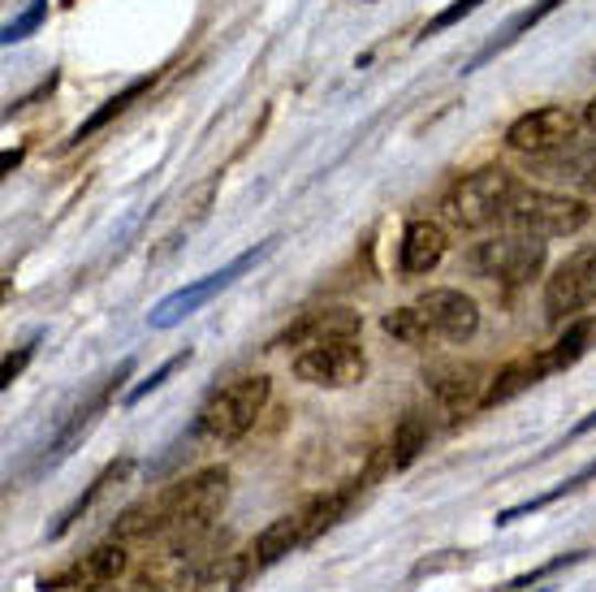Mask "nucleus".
Returning <instances> with one entry per match:
<instances>
[{"mask_svg":"<svg viewBox=\"0 0 596 592\" xmlns=\"http://www.w3.org/2000/svg\"><path fill=\"white\" fill-rule=\"evenodd\" d=\"M519 191L523 187L514 182L510 169L485 165L476 173H462L449 187L446 199H441V216H446L449 225H458V230H489V225L505 221V212H510V203H514Z\"/></svg>","mask_w":596,"mask_h":592,"instance_id":"nucleus-1","label":"nucleus"},{"mask_svg":"<svg viewBox=\"0 0 596 592\" xmlns=\"http://www.w3.org/2000/svg\"><path fill=\"white\" fill-rule=\"evenodd\" d=\"M273 394V381L264 372H247V377H234L230 385L212 390L207 402L199 406L195 433L207 442H238L255 429V420L264 415Z\"/></svg>","mask_w":596,"mask_h":592,"instance_id":"nucleus-2","label":"nucleus"},{"mask_svg":"<svg viewBox=\"0 0 596 592\" xmlns=\"http://www.w3.org/2000/svg\"><path fill=\"white\" fill-rule=\"evenodd\" d=\"M277 251V239H264V243H255V247H247L243 255H234L225 268H216V273H207V277H199V282H191V286H182V290H173L169 298H160L156 307H151L148 325L151 329H173V325H182L187 316H195L203 303H212V298L221 295V290H230L243 273H251L259 260H268Z\"/></svg>","mask_w":596,"mask_h":592,"instance_id":"nucleus-3","label":"nucleus"},{"mask_svg":"<svg viewBox=\"0 0 596 592\" xmlns=\"http://www.w3.org/2000/svg\"><path fill=\"white\" fill-rule=\"evenodd\" d=\"M588 221H593V212L584 199L553 195V191H519L501 225L514 234H532V239H571Z\"/></svg>","mask_w":596,"mask_h":592,"instance_id":"nucleus-4","label":"nucleus"},{"mask_svg":"<svg viewBox=\"0 0 596 592\" xmlns=\"http://www.w3.org/2000/svg\"><path fill=\"white\" fill-rule=\"evenodd\" d=\"M216 553H225V537H216V532H212L207 541L160 545L156 553H148L143 571H139V589L143 592H191Z\"/></svg>","mask_w":596,"mask_h":592,"instance_id":"nucleus-5","label":"nucleus"},{"mask_svg":"<svg viewBox=\"0 0 596 592\" xmlns=\"http://www.w3.org/2000/svg\"><path fill=\"white\" fill-rule=\"evenodd\" d=\"M579 126H584V113H571L562 104H545V108H532V113L510 121L505 148L528 156V160H545V156H557V151L571 148Z\"/></svg>","mask_w":596,"mask_h":592,"instance_id":"nucleus-6","label":"nucleus"},{"mask_svg":"<svg viewBox=\"0 0 596 592\" xmlns=\"http://www.w3.org/2000/svg\"><path fill=\"white\" fill-rule=\"evenodd\" d=\"M471 268L489 282H505V286H528L532 277H541L545 268V239L532 234H501L471 251Z\"/></svg>","mask_w":596,"mask_h":592,"instance_id":"nucleus-7","label":"nucleus"},{"mask_svg":"<svg viewBox=\"0 0 596 592\" xmlns=\"http://www.w3.org/2000/svg\"><path fill=\"white\" fill-rule=\"evenodd\" d=\"M363 372H368V355L359 338H333L295 355V377L316 390H350L363 381Z\"/></svg>","mask_w":596,"mask_h":592,"instance_id":"nucleus-8","label":"nucleus"},{"mask_svg":"<svg viewBox=\"0 0 596 592\" xmlns=\"http://www.w3.org/2000/svg\"><path fill=\"white\" fill-rule=\"evenodd\" d=\"M588 303H596V243L571 251L545 282V316L553 325L579 316Z\"/></svg>","mask_w":596,"mask_h":592,"instance_id":"nucleus-9","label":"nucleus"},{"mask_svg":"<svg viewBox=\"0 0 596 592\" xmlns=\"http://www.w3.org/2000/svg\"><path fill=\"white\" fill-rule=\"evenodd\" d=\"M415 307H419V316L428 320V334H433V338L467 342V338H476V329H480V307H476V298L454 290V286H437V290L419 295Z\"/></svg>","mask_w":596,"mask_h":592,"instance_id":"nucleus-10","label":"nucleus"},{"mask_svg":"<svg viewBox=\"0 0 596 592\" xmlns=\"http://www.w3.org/2000/svg\"><path fill=\"white\" fill-rule=\"evenodd\" d=\"M130 571V541H113L108 545H96L83 562H74V567H65L61 575H52V580H44L40 589L44 592H61V589H99V584H117L121 575Z\"/></svg>","mask_w":596,"mask_h":592,"instance_id":"nucleus-11","label":"nucleus"},{"mask_svg":"<svg viewBox=\"0 0 596 592\" xmlns=\"http://www.w3.org/2000/svg\"><path fill=\"white\" fill-rule=\"evenodd\" d=\"M424 381H428V394L437 398V406L446 411L449 420L476 411L485 390H489V385H485V372H480L476 363H458V359L433 363V368L424 372Z\"/></svg>","mask_w":596,"mask_h":592,"instance_id":"nucleus-12","label":"nucleus"},{"mask_svg":"<svg viewBox=\"0 0 596 592\" xmlns=\"http://www.w3.org/2000/svg\"><path fill=\"white\" fill-rule=\"evenodd\" d=\"M359 329H363L359 311H350V307H316V311H302L295 325H286L273 346L307 350V346L333 342V338H359Z\"/></svg>","mask_w":596,"mask_h":592,"instance_id":"nucleus-13","label":"nucleus"},{"mask_svg":"<svg viewBox=\"0 0 596 592\" xmlns=\"http://www.w3.org/2000/svg\"><path fill=\"white\" fill-rule=\"evenodd\" d=\"M130 372H135V359H121V368H117V372H113V377H108V381L99 385L96 394L87 398V402H83V406H78V411H74L70 420H65V429H61V433L52 437L49 454H44V463H40V467H52V463H61V458H65V454H70L74 445L83 442V433H87V429L96 424V415L104 411V406H108V402H113V394H117V390H121V385L130 381Z\"/></svg>","mask_w":596,"mask_h":592,"instance_id":"nucleus-14","label":"nucleus"},{"mask_svg":"<svg viewBox=\"0 0 596 592\" xmlns=\"http://www.w3.org/2000/svg\"><path fill=\"white\" fill-rule=\"evenodd\" d=\"M449 251V234L437 225V221H411L402 230V243H397V268L406 277H424L433 273Z\"/></svg>","mask_w":596,"mask_h":592,"instance_id":"nucleus-15","label":"nucleus"},{"mask_svg":"<svg viewBox=\"0 0 596 592\" xmlns=\"http://www.w3.org/2000/svg\"><path fill=\"white\" fill-rule=\"evenodd\" d=\"M549 372H553L549 350H536V355H523V359L505 363L493 381H489V390H485V398H480V411H493V406L510 402V398L528 394L532 385H541V381H545Z\"/></svg>","mask_w":596,"mask_h":592,"instance_id":"nucleus-16","label":"nucleus"},{"mask_svg":"<svg viewBox=\"0 0 596 592\" xmlns=\"http://www.w3.org/2000/svg\"><path fill=\"white\" fill-rule=\"evenodd\" d=\"M302 541V519H298V510L290 515H281V519H273L255 541H251L247 558H251V571L259 575V571H268V567H277L281 558H290Z\"/></svg>","mask_w":596,"mask_h":592,"instance_id":"nucleus-17","label":"nucleus"},{"mask_svg":"<svg viewBox=\"0 0 596 592\" xmlns=\"http://www.w3.org/2000/svg\"><path fill=\"white\" fill-rule=\"evenodd\" d=\"M363 485H347V489H329V494H316L307 506H298V519H302V541L311 545L316 537H324L342 515L350 510V501Z\"/></svg>","mask_w":596,"mask_h":592,"instance_id":"nucleus-18","label":"nucleus"},{"mask_svg":"<svg viewBox=\"0 0 596 592\" xmlns=\"http://www.w3.org/2000/svg\"><path fill=\"white\" fill-rule=\"evenodd\" d=\"M428 437H433L428 415H424V411H406V415L397 420L394 437H390V450H385L390 472H406V467L428 450Z\"/></svg>","mask_w":596,"mask_h":592,"instance_id":"nucleus-19","label":"nucleus"},{"mask_svg":"<svg viewBox=\"0 0 596 592\" xmlns=\"http://www.w3.org/2000/svg\"><path fill=\"white\" fill-rule=\"evenodd\" d=\"M130 472H135V458H130V454H121V458H113V463H108V467H104V472H99L96 480H92V485H87V494L78 497V501H74V506H70V510H65V515H61V524H56V528H52V537H65V532H70V528H74V524H83V515H92V506H96L99 497L108 494V489H113V485H121V480H126V476H130Z\"/></svg>","mask_w":596,"mask_h":592,"instance_id":"nucleus-20","label":"nucleus"},{"mask_svg":"<svg viewBox=\"0 0 596 592\" xmlns=\"http://www.w3.org/2000/svg\"><path fill=\"white\" fill-rule=\"evenodd\" d=\"M541 169L553 173V178H562V182H571V187H579V191H588L596 195V144H571L566 151H557V156H545L541 160Z\"/></svg>","mask_w":596,"mask_h":592,"instance_id":"nucleus-21","label":"nucleus"},{"mask_svg":"<svg viewBox=\"0 0 596 592\" xmlns=\"http://www.w3.org/2000/svg\"><path fill=\"white\" fill-rule=\"evenodd\" d=\"M151 83H156L151 74H148V78H135L130 87H121L117 96H108V99H104V104H99L96 113H92V117H87V121H83V126H78V130L70 135V148H78V144H87V139H92V135H99V130H104V126H108L113 117H121V113H126V108H130L135 99H143V96H148V92H151Z\"/></svg>","mask_w":596,"mask_h":592,"instance_id":"nucleus-22","label":"nucleus"},{"mask_svg":"<svg viewBox=\"0 0 596 592\" xmlns=\"http://www.w3.org/2000/svg\"><path fill=\"white\" fill-rule=\"evenodd\" d=\"M557 4H562V0H536V4H528L523 13H514V18L505 22V31L497 35L493 44H485V49H480V56H476V61H471L467 70H480L485 61H493L497 52H505L510 44H519V40H523V35H528L532 27H541V22H545V18L553 13V9H557Z\"/></svg>","mask_w":596,"mask_h":592,"instance_id":"nucleus-23","label":"nucleus"},{"mask_svg":"<svg viewBox=\"0 0 596 592\" xmlns=\"http://www.w3.org/2000/svg\"><path fill=\"white\" fill-rule=\"evenodd\" d=\"M251 575L255 571H251L247 553H216L191 592H243V584H247Z\"/></svg>","mask_w":596,"mask_h":592,"instance_id":"nucleus-24","label":"nucleus"},{"mask_svg":"<svg viewBox=\"0 0 596 592\" xmlns=\"http://www.w3.org/2000/svg\"><path fill=\"white\" fill-rule=\"evenodd\" d=\"M588 480H596V458L593 463H584L575 476H566V480H557L549 494H541V497H528V501H519V506H510V510H501L497 515V524L505 528V524H514V519H528V515H536V510H545V506H553V501H562L566 494H579Z\"/></svg>","mask_w":596,"mask_h":592,"instance_id":"nucleus-25","label":"nucleus"},{"mask_svg":"<svg viewBox=\"0 0 596 592\" xmlns=\"http://www.w3.org/2000/svg\"><path fill=\"white\" fill-rule=\"evenodd\" d=\"M593 338H596V320H593V316H579V320H571V325H566V334H562L557 342L549 346V363H553V372H562V368L579 363V359L588 355Z\"/></svg>","mask_w":596,"mask_h":592,"instance_id":"nucleus-26","label":"nucleus"},{"mask_svg":"<svg viewBox=\"0 0 596 592\" xmlns=\"http://www.w3.org/2000/svg\"><path fill=\"white\" fill-rule=\"evenodd\" d=\"M381 325H385V334H390V338H397V342H406V346L433 342V334H428V320L419 316V307H415V303H411V307H397V311H390Z\"/></svg>","mask_w":596,"mask_h":592,"instance_id":"nucleus-27","label":"nucleus"},{"mask_svg":"<svg viewBox=\"0 0 596 592\" xmlns=\"http://www.w3.org/2000/svg\"><path fill=\"white\" fill-rule=\"evenodd\" d=\"M588 553L579 549V553H557V558H549L545 567H536V571H528V575H519V580H510L501 592H536L545 580H553L557 571H566V567H575V562H584Z\"/></svg>","mask_w":596,"mask_h":592,"instance_id":"nucleus-28","label":"nucleus"},{"mask_svg":"<svg viewBox=\"0 0 596 592\" xmlns=\"http://www.w3.org/2000/svg\"><path fill=\"white\" fill-rule=\"evenodd\" d=\"M191 355H195V350H191V346H182V350H178L173 359H164V363H160V368L151 372L148 381H139V385H135V390L126 394V406H139V402H143L148 394H156V390H160V385H164V381H169V377H173L178 368H187V363H191Z\"/></svg>","mask_w":596,"mask_h":592,"instance_id":"nucleus-29","label":"nucleus"},{"mask_svg":"<svg viewBox=\"0 0 596 592\" xmlns=\"http://www.w3.org/2000/svg\"><path fill=\"white\" fill-rule=\"evenodd\" d=\"M480 4H485V0H454L449 9H441V13L419 31V40H433V35H441V31H449V27H458V22H462L467 13H476Z\"/></svg>","mask_w":596,"mask_h":592,"instance_id":"nucleus-30","label":"nucleus"},{"mask_svg":"<svg viewBox=\"0 0 596 592\" xmlns=\"http://www.w3.org/2000/svg\"><path fill=\"white\" fill-rule=\"evenodd\" d=\"M44 13H49V0H31V9L26 13H18L13 22H4V44H18V40H26L40 22H44Z\"/></svg>","mask_w":596,"mask_h":592,"instance_id":"nucleus-31","label":"nucleus"},{"mask_svg":"<svg viewBox=\"0 0 596 592\" xmlns=\"http://www.w3.org/2000/svg\"><path fill=\"white\" fill-rule=\"evenodd\" d=\"M35 338H31V342H22L18 346V350H13V355H9V359H4V372H0V385H4V390H9V385H13V381H18V377H22V368H26V363H31V355H35Z\"/></svg>","mask_w":596,"mask_h":592,"instance_id":"nucleus-32","label":"nucleus"},{"mask_svg":"<svg viewBox=\"0 0 596 592\" xmlns=\"http://www.w3.org/2000/svg\"><path fill=\"white\" fill-rule=\"evenodd\" d=\"M584 433H596V411H593V415H584V420L575 424V433H571V437H584Z\"/></svg>","mask_w":596,"mask_h":592,"instance_id":"nucleus-33","label":"nucleus"},{"mask_svg":"<svg viewBox=\"0 0 596 592\" xmlns=\"http://www.w3.org/2000/svg\"><path fill=\"white\" fill-rule=\"evenodd\" d=\"M584 126L596 135V99H588V104H584Z\"/></svg>","mask_w":596,"mask_h":592,"instance_id":"nucleus-34","label":"nucleus"},{"mask_svg":"<svg viewBox=\"0 0 596 592\" xmlns=\"http://www.w3.org/2000/svg\"><path fill=\"white\" fill-rule=\"evenodd\" d=\"M87 592H143V589H117V584H99V589H87Z\"/></svg>","mask_w":596,"mask_h":592,"instance_id":"nucleus-35","label":"nucleus"},{"mask_svg":"<svg viewBox=\"0 0 596 592\" xmlns=\"http://www.w3.org/2000/svg\"><path fill=\"white\" fill-rule=\"evenodd\" d=\"M593 70H596V65H593Z\"/></svg>","mask_w":596,"mask_h":592,"instance_id":"nucleus-36","label":"nucleus"}]
</instances>
